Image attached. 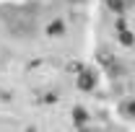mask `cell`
<instances>
[{
    "label": "cell",
    "mask_w": 135,
    "mask_h": 132,
    "mask_svg": "<svg viewBox=\"0 0 135 132\" xmlns=\"http://www.w3.org/2000/svg\"><path fill=\"white\" fill-rule=\"evenodd\" d=\"M81 88H91V78H88V75L81 78Z\"/></svg>",
    "instance_id": "6da1fadb"
}]
</instances>
